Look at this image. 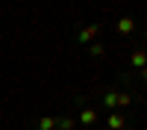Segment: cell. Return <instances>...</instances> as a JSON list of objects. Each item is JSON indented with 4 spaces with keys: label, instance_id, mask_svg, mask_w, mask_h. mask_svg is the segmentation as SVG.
Instances as JSON below:
<instances>
[{
    "label": "cell",
    "instance_id": "1",
    "mask_svg": "<svg viewBox=\"0 0 147 130\" xmlns=\"http://www.w3.org/2000/svg\"><path fill=\"white\" fill-rule=\"evenodd\" d=\"M97 35H100V24H91V27H82L80 30V42L82 44H91Z\"/></svg>",
    "mask_w": 147,
    "mask_h": 130
},
{
    "label": "cell",
    "instance_id": "2",
    "mask_svg": "<svg viewBox=\"0 0 147 130\" xmlns=\"http://www.w3.org/2000/svg\"><path fill=\"white\" fill-rule=\"evenodd\" d=\"M106 124H109L106 130H124L127 127V118H124V112H112V115L106 118Z\"/></svg>",
    "mask_w": 147,
    "mask_h": 130
},
{
    "label": "cell",
    "instance_id": "3",
    "mask_svg": "<svg viewBox=\"0 0 147 130\" xmlns=\"http://www.w3.org/2000/svg\"><path fill=\"white\" fill-rule=\"evenodd\" d=\"M132 30H136V21H132L129 15H124V18L118 21V33H121V35H129Z\"/></svg>",
    "mask_w": 147,
    "mask_h": 130
},
{
    "label": "cell",
    "instance_id": "4",
    "mask_svg": "<svg viewBox=\"0 0 147 130\" xmlns=\"http://www.w3.org/2000/svg\"><path fill=\"white\" fill-rule=\"evenodd\" d=\"M97 121V110H88V106H85V110L80 112V124H85V127H91Z\"/></svg>",
    "mask_w": 147,
    "mask_h": 130
},
{
    "label": "cell",
    "instance_id": "5",
    "mask_svg": "<svg viewBox=\"0 0 147 130\" xmlns=\"http://www.w3.org/2000/svg\"><path fill=\"white\" fill-rule=\"evenodd\" d=\"M144 59H147V56H144V50L138 47V50H132V56H129V65L141 71V68H144Z\"/></svg>",
    "mask_w": 147,
    "mask_h": 130
},
{
    "label": "cell",
    "instance_id": "6",
    "mask_svg": "<svg viewBox=\"0 0 147 130\" xmlns=\"http://www.w3.org/2000/svg\"><path fill=\"white\" fill-rule=\"evenodd\" d=\"M74 127H77V121H74V118H68V115L56 118V130H74Z\"/></svg>",
    "mask_w": 147,
    "mask_h": 130
},
{
    "label": "cell",
    "instance_id": "7",
    "mask_svg": "<svg viewBox=\"0 0 147 130\" xmlns=\"http://www.w3.org/2000/svg\"><path fill=\"white\" fill-rule=\"evenodd\" d=\"M115 98H118V89H109L103 95V106H106V110H115Z\"/></svg>",
    "mask_w": 147,
    "mask_h": 130
},
{
    "label": "cell",
    "instance_id": "8",
    "mask_svg": "<svg viewBox=\"0 0 147 130\" xmlns=\"http://www.w3.org/2000/svg\"><path fill=\"white\" fill-rule=\"evenodd\" d=\"M38 130H56V118L53 115H44L41 121H38Z\"/></svg>",
    "mask_w": 147,
    "mask_h": 130
},
{
    "label": "cell",
    "instance_id": "9",
    "mask_svg": "<svg viewBox=\"0 0 147 130\" xmlns=\"http://www.w3.org/2000/svg\"><path fill=\"white\" fill-rule=\"evenodd\" d=\"M106 53V44L103 42H91V56H103Z\"/></svg>",
    "mask_w": 147,
    "mask_h": 130
}]
</instances>
